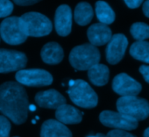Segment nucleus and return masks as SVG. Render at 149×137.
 Segmentation results:
<instances>
[{
  "mask_svg": "<svg viewBox=\"0 0 149 137\" xmlns=\"http://www.w3.org/2000/svg\"><path fill=\"white\" fill-rule=\"evenodd\" d=\"M28 99L24 87L15 82L0 85V113L13 123L20 125L27 119Z\"/></svg>",
  "mask_w": 149,
  "mask_h": 137,
  "instance_id": "nucleus-1",
  "label": "nucleus"
},
{
  "mask_svg": "<svg viewBox=\"0 0 149 137\" xmlns=\"http://www.w3.org/2000/svg\"><path fill=\"white\" fill-rule=\"evenodd\" d=\"M100 52L91 44H83L74 47L69 54L70 64L78 71H87L99 63Z\"/></svg>",
  "mask_w": 149,
  "mask_h": 137,
  "instance_id": "nucleus-2",
  "label": "nucleus"
},
{
  "mask_svg": "<svg viewBox=\"0 0 149 137\" xmlns=\"http://www.w3.org/2000/svg\"><path fill=\"white\" fill-rule=\"evenodd\" d=\"M71 101L83 108H93L97 106L98 98L91 85L84 80L78 79L69 83L68 91Z\"/></svg>",
  "mask_w": 149,
  "mask_h": 137,
  "instance_id": "nucleus-3",
  "label": "nucleus"
},
{
  "mask_svg": "<svg viewBox=\"0 0 149 137\" xmlns=\"http://www.w3.org/2000/svg\"><path fill=\"white\" fill-rule=\"evenodd\" d=\"M20 19L27 37H42L48 35L52 32V22L47 16L40 13H26Z\"/></svg>",
  "mask_w": 149,
  "mask_h": 137,
  "instance_id": "nucleus-4",
  "label": "nucleus"
},
{
  "mask_svg": "<svg viewBox=\"0 0 149 137\" xmlns=\"http://www.w3.org/2000/svg\"><path fill=\"white\" fill-rule=\"evenodd\" d=\"M117 109L135 120H143L149 116V103L137 96L121 97L117 101Z\"/></svg>",
  "mask_w": 149,
  "mask_h": 137,
  "instance_id": "nucleus-5",
  "label": "nucleus"
},
{
  "mask_svg": "<svg viewBox=\"0 0 149 137\" xmlns=\"http://www.w3.org/2000/svg\"><path fill=\"white\" fill-rule=\"evenodd\" d=\"M0 35L10 45H19L27 39L20 17H8L0 24Z\"/></svg>",
  "mask_w": 149,
  "mask_h": 137,
  "instance_id": "nucleus-6",
  "label": "nucleus"
},
{
  "mask_svg": "<svg viewBox=\"0 0 149 137\" xmlns=\"http://www.w3.org/2000/svg\"><path fill=\"white\" fill-rule=\"evenodd\" d=\"M16 79L21 85L33 87L47 86L53 83L52 75L40 68L20 70L16 74Z\"/></svg>",
  "mask_w": 149,
  "mask_h": 137,
  "instance_id": "nucleus-7",
  "label": "nucleus"
},
{
  "mask_svg": "<svg viewBox=\"0 0 149 137\" xmlns=\"http://www.w3.org/2000/svg\"><path fill=\"white\" fill-rule=\"evenodd\" d=\"M26 55L19 51L0 49V73L20 71L26 66Z\"/></svg>",
  "mask_w": 149,
  "mask_h": 137,
  "instance_id": "nucleus-8",
  "label": "nucleus"
},
{
  "mask_svg": "<svg viewBox=\"0 0 149 137\" xmlns=\"http://www.w3.org/2000/svg\"><path fill=\"white\" fill-rule=\"evenodd\" d=\"M101 123L108 127L121 130H134L138 127V121L119 112L104 111L100 113Z\"/></svg>",
  "mask_w": 149,
  "mask_h": 137,
  "instance_id": "nucleus-9",
  "label": "nucleus"
},
{
  "mask_svg": "<svg viewBox=\"0 0 149 137\" xmlns=\"http://www.w3.org/2000/svg\"><path fill=\"white\" fill-rule=\"evenodd\" d=\"M113 91L122 96H137L142 89L141 85L125 73L117 75L112 81Z\"/></svg>",
  "mask_w": 149,
  "mask_h": 137,
  "instance_id": "nucleus-10",
  "label": "nucleus"
},
{
  "mask_svg": "<svg viewBox=\"0 0 149 137\" xmlns=\"http://www.w3.org/2000/svg\"><path fill=\"white\" fill-rule=\"evenodd\" d=\"M128 46L127 38L122 34L112 35L106 48V60L111 64L118 63L124 57Z\"/></svg>",
  "mask_w": 149,
  "mask_h": 137,
  "instance_id": "nucleus-11",
  "label": "nucleus"
},
{
  "mask_svg": "<svg viewBox=\"0 0 149 137\" xmlns=\"http://www.w3.org/2000/svg\"><path fill=\"white\" fill-rule=\"evenodd\" d=\"M72 12L68 5L60 6L54 15V27L60 36H68L72 29Z\"/></svg>",
  "mask_w": 149,
  "mask_h": 137,
  "instance_id": "nucleus-12",
  "label": "nucleus"
},
{
  "mask_svg": "<svg viewBox=\"0 0 149 137\" xmlns=\"http://www.w3.org/2000/svg\"><path fill=\"white\" fill-rule=\"evenodd\" d=\"M87 35L91 44L95 47L108 43L112 37L111 28L102 23H96L91 26L87 31Z\"/></svg>",
  "mask_w": 149,
  "mask_h": 137,
  "instance_id": "nucleus-13",
  "label": "nucleus"
},
{
  "mask_svg": "<svg viewBox=\"0 0 149 137\" xmlns=\"http://www.w3.org/2000/svg\"><path fill=\"white\" fill-rule=\"evenodd\" d=\"M35 101L39 106L49 109H57L66 104L65 98L55 90H47L38 92L35 96Z\"/></svg>",
  "mask_w": 149,
  "mask_h": 137,
  "instance_id": "nucleus-14",
  "label": "nucleus"
},
{
  "mask_svg": "<svg viewBox=\"0 0 149 137\" xmlns=\"http://www.w3.org/2000/svg\"><path fill=\"white\" fill-rule=\"evenodd\" d=\"M40 137H72L70 130L55 120H46L41 127Z\"/></svg>",
  "mask_w": 149,
  "mask_h": 137,
  "instance_id": "nucleus-15",
  "label": "nucleus"
},
{
  "mask_svg": "<svg viewBox=\"0 0 149 137\" xmlns=\"http://www.w3.org/2000/svg\"><path fill=\"white\" fill-rule=\"evenodd\" d=\"M55 117L58 121L62 124H77L82 121V113L69 105H62L56 109Z\"/></svg>",
  "mask_w": 149,
  "mask_h": 137,
  "instance_id": "nucleus-16",
  "label": "nucleus"
},
{
  "mask_svg": "<svg viewBox=\"0 0 149 137\" xmlns=\"http://www.w3.org/2000/svg\"><path fill=\"white\" fill-rule=\"evenodd\" d=\"M41 59L48 64L60 63L64 56L62 48L56 42H48L43 46L40 52Z\"/></svg>",
  "mask_w": 149,
  "mask_h": 137,
  "instance_id": "nucleus-17",
  "label": "nucleus"
},
{
  "mask_svg": "<svg viewBox=\"0 0 149 137\" xmlns=\"http://www.w3.org/2000/svg\"><path fill=\"white\" fill-rule=\"evenodd\" d=\"M88 77L93 85L103 86L109 81L110 71L106 65L97 63L88 70Z\"/></svg>",
  "mask_w": 149,
  "mask_h": 137,
  "instance_id": "nucleus-18",
  "label": "nucleus"
},
{
  "mask_svg": "<svg viewBox=\"0 0 149 137\" xmlns=\"http://www.w3.org/2000/svg\"><path fill=\"white\" fill-rule=\"evenodd\" d=\"M94 12L92 6L87 2L79 3L74 12V18L76 22L80 26H86L92 20Z\"/></svg>",
  "mask_w": 149,
  "mask_h": 137,
  "instance_id": "nucleus-19",
  "label": "nucleus"
},
{
  "mask_svg": "<svg viewBox=\"0 0 149 137\" xmlns=\"http://www.w3.org/2000/svg\"><path fill=\"white\" fill-rule=\"evenodd\" d=\"M96 15L100 23L110 25L115 20V13L111 7L104 1H97L95 5Z\"/></svg>",
  "mask_w": 149,
  "mask_h": 137,
  "instance_id": "nucleus-20",
  "label": "nucleus"
},
{
  "mask_svg": "<svg viewBox=\"0 0 149 137\" xmlns=\"http://www.w3.org/2000/svg\"><path fill=\"white\" fill-rule=\"evenodd\" d=\"M130 54L134 59L149 63V42L146 41L134 42L130 48Z\"/></svg>",
  "mask_w": 149,
  "mask_h": 137,
  "instance_id": "nucleus-21",
  "label": "nucleus"
},
{
  "mask_svg": "<svg viewBox=\"0 0 149 137\" xmlns=\"http://www.w3.org/2000/svg\"><path fill=\"white\" fill-rule=\"evenodd\" d=\"M132 37L137 40V41H146L149 39V26L143 22L133 23L130 29Z\"/></svg>",
  "mask_w": 149,
  "mask_h": 137,
  "instance_id": "nucleus-22",
  "label": "nucleus"
},
{
  "mask_svg": "<svg viewBox=\"0 0 149 137\" xmlns=\"http://www.w3.org/2000/svg\"><path fill=\"white\" fill-rule=\"evenodd\" d=\"M13 11V4L11 0H0V18L9 16Z\"/></svg>",
  "mask_w": 149,
  "mask_h": 137,
  "instance_id": "nucleus-23",
  "label": "nucleus"
},
{
  "mask_svg": "<svg viewBox=\"0 0 149 137\" xmlns=\"http://www.w3.org/2000/svg\"><path fill=\"white\" fill-rule=\"evenodd\" d=\"M11 123L6 116L0 115V137H10Z\"/></svg>",
  "mask_w": 149,
  "mask_h": 137,
  "instance_id": "nucleus-24",
  "label": "nucleus"
},
{
  "mask_svg": "<svg viewBox=\"0 0 149 137\" xmlns=\"http://www.w3.org/2000/svg\"><path fill=\"white\" fill-rule=\"evenodd\" d=\"M106 137H136L131 133H128L125 130H121V129H114L110 131Z\"/></svg>",
  "mask_w": 149,
  "mask_h": 137,
  "instance_id": "nucleus-25",
  "label": "nucleus"
},
{
  "mask_svg": "<svg viewBox=\"0 0 149 137\" xmlns=\"http://www.w3.org/2000/svg\"><path fill=\"white\" fill-rule=\"evenodd\" d=\"M13 1L18 6H32L36 3H39L41 0H13Z\"/></svg>",
  "mask_w": 149,
  "mask_h": 137,
  "instance_id": "nucleus-26",
  "label": "nucleus"
},
{
  "mask_svg": "<svg viewBox=\"0 0 149 137\" xmlns=\"http://www.w3.org/2000/svg\"><path fill=\"white\" fill-rule=\"evenodd\" d=\"M124 1L129 8L135 9L140 6V5L143 3L144 0H124Z\"/></svg>",
  "mask_w": 149,
  "mask_h": 137,
  "instance_id": "nucleus-27",
  "label": "nucleus"
},
{
  "mask_svg": "<svg viewBox=\"0 0 149 137\" xmlns=\"http://www.w3.org/2000/svg\"><path fill=\"white\" fill-rule=\"evenodd\" d=\"M139 72L143 76L145 81L149 84V66H147V65H141L139 67Z\"/></svg>",
  "mask_w": 149,
  "mask_h": 137,
  "instance_id": "nucleus-28",
  "label": "nucleus"
},
{
  "mask_svg": "<svg viewBox=\"0 0 149 137\" xmlns=\"http://www.w3.org/2000/svg\"><path fill=\"white\" fill-rule=\"evenodd\" d=\"M142 10H143V13H144L145 16L149 18V0H146V1H145V3L143 4Z\"/></svg>",
  "mask_w": 149,
  "mask_h": 137,
  "instance_id": "nucleus-29",
  "label": "nucleus"
},
{
  "mask_svg": "<svg viewBox=\"0 0 149 137\" xmlns=\"http://www.w3.org/2000/svg\"><path fill=\"white\" fill-rule=\"evenodd\" d=\"M88 137H106V135L103 134H97L95 135H90Z\"/></svg>",
  "mask_w": 149,
  "mask_h": 137,
  "instance_id": "nucleus-30",
  "label": "nucleus"
},
{
  "mask_svg": "<svg viewBox=\"0 0 149 137\" xmlns=\"http://www.w3.org/2000/svg\"><path fill=\"white\" fill-rule=\"evenodd\" d=\"M144 137H149V127H147L144 132Z\"/></svg>",
  "mask_w": 149,
  "mask_h": 137,
  "instance_id": "nucleus-31",
  "label": "nucleus"
},
{
  "mask_svg": "<svg viewBox=\"0 0 149 137\" xmlns=\"http://www.w3.org/2000/svg\"><path fill=\"white\" fill-rule=\"evenodd\" d=\"M28 109H29V110H31V111H34V110L36 109V107H35L34 106H33V105H29Z\"/></svg>",
  "mask_w": 149,
  "mask_h": 137,
  "instance_id": "nucleus-32",
  "label": "nucleus"
},
{
  "mask_svg": "<svg viewBox=\"0 0 149 137\" xmlns=\"http://www.w3.org/2000/svg\"><path fill=\"white\" fill-rule=\"evenodd\" d=\"M15 137H19V136H15Z\"/></svg>",
  "mask_w": 149,
  "mask_h": 137,
  "instance_id": "nucleus-33",
  "label": "nucleus"
}]
</instances>
